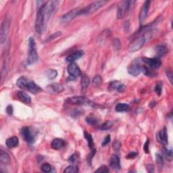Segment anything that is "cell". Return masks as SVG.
<instances>
[{"label":"cell","instance_id":"cell-1","mask_svg":"<svg viewBox=\"0 0 173 173\" xmlns=\"http://www.w3.org/2000/svg\"><path fill=\"white\" fill-rule=\"evenodd\" d=\"M16 85L20 89L28 90L32 93H38L42 91V88L35 83L34 81L25 77H21L16 81Z\"/></svg>","mask_w":173,"mask_h":173},{"label":"cell","instance_id":"cell-2","mask_svg":"<svg viewBox=\"0 0 173 173\" xmlns=\"http://www.w3.org/2000/svg\"><path fill=\"white\" fill-rule=\"evenodd\" d=\"M48 20L45 16L43 5H42L37 11L36 20H35V28L38 34L42 35L45 31L46 23Z\"/></svg>","mask_w":173,"mask_h":173},{"label":"cell","instance_id":"cell-3","mask_svg":"<svg viewBox=\"0 0 173 173\" xmlns=\"http://www.w3.org/2000/svg\"><path fill=\"white\" fill-rule=\"evenodd\" d=\"M38 54L36 49V43L33 37H30L28 39V56L27 63L28 65L35 64L38 60Z\"/></svg>","mask_w":173,"mask_h":173},{"label":"cell","instance_id":"cell-4","mask_svg":"<svg viewBox=\"0 0 173 173\" xmlns=\"http://www.w3.org/2000/svg\"><path fill=\"white\" fill-rule=\"evenodd\" d=\"M107 3V1H104V0L103 1H96L93 2L92 4L87 5V7L84 8L83 9H81L80 15H88V14L95 12L96 10H98L99 8L103 7Z\"/></svg>","mask_w":173,"mask_h":173},{"label":"cell","instance_id":"cell-5","mask_svg":"<svg viewBox=\"0 0 173 173\" xmlns=\"http://www.w3.org/2000/svg\"><path fill=\"white\" fill-rule=\"evenodd\" d=\"M20 133L26 142L28 143H33L35 137L37 136V131L33 129L32 127H25L21 128Z\"/></svg>","mask_w":173,"mask_h":173},{"label":"cell","instance_id":"cell-6","mask_svg":"<svg viewBox=\"0 0 173 173\" xmlns=\"http://www.w3.org/2000/svg\"><path fill=\"white\" fill-rule=\"evenodd\" d=\"M10 26V20L8 18H5L4 21L2 22L0 29V42L2 44H4L6 42L8 35L9 33Z\"/></svg>","mask_w":173,"mask_h":173},{"label":"cell","instance_id":"cell-7","mask_svg":"<svg viewBox=\"0 0 173 173\" xmlns=\"http://www.w3.org/2000/svg\"><path fill=\"white\" fill-rule=\"evenodd\" d=\"M145 42V38L143 36H140L135 39L128 46V51L135 52L139 51L143 48Z\"/></svg>","mask_w":173,"mask_h":173},{"label":"cell","instance_id":"cell-8","mask_svg":"<svg viewBox=\"0 0 173 173\" xmlns=\"http://www.w3.org/2000/svg\"><path fill=\"white\" fill-rule=\"evenodd\" d=\"M141 61L139 59H136L131 62L128 68V74L133 76V77H137L138 76L140 72H141Z\"/></svg>","mask_w":173,"mask_h":173},{"label":"cell","instance_id":"cell-9","mask_svg":"<svg viewBox=\"0 0 173 173\" xmlns=\"http://www.w3.org/2000/svg\"><path fill=\"white\" fill-rule=\"evenodd\" d=\"M81 9L79 8H75L73 9L71 11L68 12V13H66L64 14V16H62L61 18V21L63 23H67L69 22L72 20L74 18H75L76 17H77L78 16H80Z\"/></svg>","mask_w":173,"mask_h":173},{"label":"cell","instance_id":"cell-10","mask_svg":"<svg viewBox=\"0 0 173 173\" xmlns=\"http://www.w3.org/2000/svg\"><path fill=\"white\" fill-rule=\"evenodd\" d=\"M131 3V1H123L121 3L117 11V18L118 19H122L125 17L129 9Z\"/></svg>","mask_w":173,"mask_h":173},{"label":"cell","instance_id":"cell-11","mask_svg":"<svg viewBox=\"0 0 173 173\" xmlns=\"http://www.w3.org/2000/svg\"><path fill=\"white\" fill-rule=\"evenodd\" d=\"M67 71L70 75V77L71 78H76L79 76H81V72L79 67L75 63H70L67 67Z\"/></svg>","mask_w":173,"mask_h":173},{"label":"cell","instance_id":"cell-12","mask_svg":"<svg viewBox=\"0 0 173 173\" xmlns=\"http://www.w3.org/2000/svg\"><path fill=\"white\" fill-rule=\"evenodd\" d=\"M143 62L145 63L146 64L151 67L152 68H160L161 64H162V62L158 58H143L141 59Z\"/></svg>","mask_w":173,"mask_h":173},{"label":"cell","instance_id":"cell-13","mask_svg":"<svg viewBox=\"0 0 173 173\" xmlns=\"http://www.w3.org/2000/svg\"><path fill=\"white\" fill-rule=\"evenodd\" d=\"M66 101L68 104L72 105H83L87 104L89 102V99L83 96H76L72 97L67 99Z\"/></svg>","mask_w":173,"mask_h":173},{"label":"cell","instance_id":"cell-14","mask_svg":"<svg viewBox=\"0 0 173 173\" xmlns=\"http://www.w3.org/2000/svg\"><path fill=\"white\" fill-rule=\"evenodd\" d=\"M150 4H151L150 1H146L143 5L142 9L141 10V12L139 14V22L141 24L143 23V22L145 21V20L147 18L149 8H150Z\"/></svg>","mask_w":173,"mask_h":173},{"label":"cell","instance_id":"cell-15","mask_svg":"<svg viewBox=\"0 0 173 173\" xmlns=\"http://www.w3.org/2000/svg\"><path fill=\"white\" fill-rule=\"evenodd\" d=\"M110 166V168H112L113 170H115V171H118V170L121 169V160H120V158L117 155H112V157H111Z\"/></svg>","mask_w":173,"mask_h":173},{"label":"cell","instance_id":"cell-16","mask_svg":"<svg viewBox=\"0 0 173 173\" xmlns=\"http://www.w3.org/2000/svg\"><path fill=\"white\" fill-rule=\"evenodd\" d=\"M110 87L112 89L116 90L117 91H118L120 93H123L126 89V86L124 84H122L121 83V82L116 81L111 82L110 83Z\"/></svg>","mask_w":173,"mask_h":173},{"label":"cell","instance_id":"cell-17","mask_svg":"<svg viewBox=\"0 0 173 173\" xmlns=\"http://www.w3.org/2000/svg\"><path fill=\"white\" fill-rule=\"evenodd\" d=\"M49 91L52 93H60L64 90L63 86L59 83H52L48 86Z\"/></svg>","mask_w":173,"mask_h":173},{"label":"cell","instance_id":"cell-18","mask_svg":"<svg viewBox=\"0 0 173 173\" xmlns=\"http://www.w3.org/2000/svg\"><path fill=\"white\" fill-rule=\"evenodd\" d=\"M83 55H84V52L83 50H78L69 55L66 58V60L68 62L72 63L74 62L75 60H77L78 59H79V58H81Z\"/></svg>","mask_w":173,"mask_h":173},{"label":"cell","instance_id":"cell-19","mask_svg":"<svg viewBox=\"0 0 173 173\" xmlns=\"http://www.w3.org/2000/svg\"><path fill=\"white\" fill-rule=\"evenodd\" d=\"M158 139L163 145H166L168 143V134H167L166 127H165L158 133Z\"/></svg>","mask_w":173,"mask_h":173},{"label":"cell","instance_id":"cell-20","mask_svg":"<svg viewBox=\"0 0 173 173\" xmlns=\"http://www.w3.org/2000/svg\"><path fill=\"white\" fill-rule=\"evenodd\" d=\"M64 145H65V141H64V139L61 138H55L52 141L51 147L52 149L58 150V149L62 148Z\"/></svg>","mask_w":173,"mask_h":173},{"label":"cell","instance_id":"cell-21","mask_svg":"<svg viewBox=\"0 0 173 173\" xmlns=\"http://www.w3.org/2000/svg\"><path fill=\"white\" fill-rule=\"evenodd\" d=\"M0 162L3 165H8L10 163V156L4 151H0Z\"/></svg>","mask_w":173,"mask_h":173},{"label":"cell","instance_id":"cell-22","mask_svg":"<svg viewBox=\"0 0 173 173\" xmlns=\"http://www.w3.org/2000/svg\"><path fill=\"white\" fill-rule=\"evenodd\" d=\"M5 143H6V145L8 148L11 149V148H16L17 147L18 145L19 139L16 136L12 137L6 140V142H5Z\"/></svg>","mask_w":173,"mask_h":173},{"label":"cell","instance_id":"cell-23","mask_svg":"<svg viewBox=\"0 0 173 173\" xmlns=\"http://www.w3.org/2000/svg\"><path fill=\"white\" fill-rule=\"evenodd\" d=\"M18 98L20 101L25 104H30L31 102V98L27 93L24 91H18L17 93Z\"/></svg>","mask_w":173,"mask_h":173},{"label":"cell","instance_id":"cell-24","mask_svg":"<svg viewBox=\"0 0 173 173\" xmlns=\"http://www.w3.org/2000/svg\"><path fill=\"white\" fill-rule=\"evenodd\" d=\"M167 52H168V49H167L165 46L163 45H159L156 47V54L158 58L160 57H163L166 55Z\"/></svg>","mask_w":173,"mask_h":173},{"label":"cell","instance_id":"cell-25","mask_svg":"<svg viewBox=\"0 0 173 173\" xmlns=\"http://www.w3.org/2000/svg\"><path fill=\"white\" fill-rule=\"evenodd\" d=\"M130 106L127 104H118L116 105L115 110L116 112H127L130 110Z\"/></svg>","mask_w":173,"mask_h":173},{"label":"cell","instance_id":"cell-26","mask_svg":"<svg viewBox=\"0 0 173 173\" xmlns=\"http://www.w3.org/2000/svg\"><path fill=\"white\" fill-rule=\"evenodd\" d=\"M90 83V79L89 77H88L87 75H83L81 77V87L83 89H85L89 87Z\"/></svg>","mask_w":173,"mask_h":173},{"label":"cell","instance_id":"cell-27","mask_svg":"<svg viewBox=\"0 0 173 173\" xmlns=\"http://www.w3.org/2000/svg\"><path fill=\"white\" fill-rule=\"evenodd\" d=\"M84 136H85V138L87 141L88 145H89V148L91 149H93V147H94V143H93V137L91 136V135L89 134L87 131H85L84 132Z\"/></svg>","mask_w":173,"mask_h":173},{"label":"cell","instance_id":"cell-28","mask_svg":"<svg viewBox=\"0 0 173 173\" xmlns=\"http://www.w3.org/2000/svg\"><path fill=\"white\" fill-rule=\"evenodd\" d=\"M46 76L47 78L49 79V80H53V79L56 78V77L58 76L57 70L53 69L48 70V71L46 72Z\"/></svg>","mask_w":173,"mask_h":173},{"label":"cell","instance_id":"cell-29","mask_svg":"<svg viewBox=\"0 0 173 173\" xmlns=\"http://www.w3.org/2000/svg\"><path fill=\"white\" fill-rule=\"evenodd\" d=\"M86 122L88 123V124L92 126H95L99 123V121L98 119L95 118V117L93 116H88L87 118H86Z\"/></svg>","mask_w":173,"mask_h":173},{"label":"cell","instance_id":"cell-30","mask_svg":"<svg viewBox=\"0 0 173 173\" xmlns=\"http://www.w3.org/2000/svg\"><path fill=\"white\" fill-rule=\"evenodd\" d=\"M78 172V168L77 166L71 165L68 166L67 168L64 170V173H77Z\"/></svg>","mask_w":173,"mask_h":173},{"label":"cell","instance_id":"cell-31","mask_svg":"<svg viewBox=\"0 0 173 173\" xmlns=\"http://www.w3.org/2000/svg\"><path fill=\"white\" fill-rule=\"evenodd\" d=\"M112 126H113V123L112 121H106V122H105L104 123H103L101 125V127H100V129L101 131H107L108 129H110V128H111L112 127Z\"/></svg>","mask_w":173,"mask_h":173},{"label":"cell","instance_id":"cell-32","mask_svg":"<svg viewBox=\"0 0 173 173\" xmlns=\"http://www.w3.org/2000/svg\"><path fill=\"white\" fill-rule=\"evenodd\" d=\"M92 83L95 87H99L101 85L102 83V78L100 75H96L95 77L93 78Z\"/></svg>","mask_w":173,"mask_h":173},{"label":"cell","instance_id":"cell-33","mask_svg":"<svg viewBox=\"0 0 173 173\" xmlns=\"http://www.w3.org/2000/svg\"><path fill=\"white\" fill-rule=\"evenodd\" d=\"M163 152H164V156L166 158V160H172V152L171 150H168V149H166L165 148H164L163 149Z\"/></svg>","mask_w":173,"mask_h":173},{"label":"cell","instance_id":"cell-34","mask_svg":"<svg viewBox=\"0 0 173 173\" xmlns=\"http://www.w3.org/2000/svg\"><path fill=\"white\" fill-rule=\"evenodd\" d=\"M41 169H42V171L43 172H49L52 171V167L48 163H44L42 165V167H41Z\"/></svg>","mask_w":173,"mask_h":173},{"label":"cell","instance_id":"cell-35","mask_svg":"<svg viewBox=\"0 0 173 173\" xmlns=\"http://www.w3.org/2000/svg\"><path fill=\"white\" fill-rule=\"evenodd\" d=\"M155 92H156L158 95H161L162 94V85L161 83H158L156 87H155Z\"/></svg>","mask_w":173,"mask_h":173},{"label":"cell","instance_id":"cell-36","mask_svg":"<svg viewBox=\"0 0 173 173\" xmlns=\"http://www.w3.org/2000/svg\"><path fill=\"white\" fill-rule=\"evenodd\" d=\"M109 168H108L106 166H101L99 167L98 169H97L95 172H100V173H107L109 172Z\"/></svg>","mask_w":173,"mask_h":173},{"label":"cell","instance_id":"cell-37","mask_svg":"<svg viewBox=\"0 0 173 173\" xmlns=\"http://www.w3.org/2000/svg\"><path fill=\"white\" fill-rule=\"evenodd\" d=\"M156 162L160 168H162L163 166V157L159 154H156Z\"/></svg>","mask_w":173,"mask_h":173},{"label":"cell","instance_id":"cell-38","mask_svg":"<svg viewBox=\"0 0 173 173\" xmlns=\"http://www.w3.org/2000/svg\"><path fill=\"white\" fill-rule=\"evenodd\" d=\"M113 149L114 151H118L121 148V143L119 141H116L113 143Z\"/></svg>","mask_w":173,"mask_h":173},{"label":"cell","instance_id":"cell-39","mask_svg":"<svg viewBox=\"0 0 173 173\" xmlns=\"http://www.w3.org/2000/svg\"><path fill=\"white\" fill-rule=\"evenodd\" d=\"M121 42H120V40L118 39H115L114 40L113 42V47L115 49H120L121 48Z\"/></svg>","mask_w":173,"mask_h":173},{"label":"cell","instance_id":"cell-40","mask_svg":"<svg viewBox=\"0 0 173 173\" xmlns=\"http://www.w3.org/2000/svg\"><path fill=\"white\" fill-rule=\"evenodd\" d=\"M62 35V33H61V32H56V33H55L54 34H53L52 35H51L50 37H48V39H47V41L46 42H51L52 40H53V39H55V38H57L58 37H59V36H60V35Z\"/></svg>","mask_w":173,"mask_h":173},{"label":"cell","instance_id":"cell-41","mask_svg":"<svg viewBox=\"0 0 173 173\" xmlns=\"http://www.w3.org/2000/svg\"><path fill=\"white\" fill-rule=\"evenodd\" d=\"M110 140H111V137L110 135H108L106 137H105V139H104L103 142L101 143V145L102 146H105L106 145H108V143L110 142Z\"/></svg>","mask_w":173,"mask_h":173},{"label":"cell","instance_id":"cell-42","mask_svg":"<svg viewBox=\"0 0 173 173\" xmlns=\"http://www.w3.org/2000/svg\"><path fill=\"white\" fill-rule=\"evenodd\" d=\"M137 155H138V153L137 151H131L127 155V159H133V158H136Z\"/></svg>","mask_w":173,"mask_h":173},{"label":"cell","instance_id":"cell-43","mask_svg":"<svg viewBox=\"0 0 173 173\" xmlns=\"http://www.w3.org/2000/svg\"><path fill=\"white\" fill-rule=\"evenodd\" d=\"M95 152H96V149H92V151H91V154L89 155V156H88V158H87V159H88V162H89V165L91 164V160H92L93 156H94V155H95Z\"/></svg>","mask_w":173,"mask_h":173},{"label":"cell","instance_id":"cell-44","mask_svg":"<svg viewBox=\"0 0 173 173\" xmlns=\"http://www.w3.org/2000/svg\"><path fill=\"white\" fill-rule=\"evenodd\" d=\"M6 112L8 114V115H12L13 114V107L12 105H9L6 108Z\"/></svg>","mask_w":173,"mask_h":173},{"label":"cell","instance_id":"cell-45","mask_svg":"<svg viewBox=\"0 0 173 173\" xmlns=\"http://www.w3.org/2000/svg\"><path fill=\"white\" fill-rule=\"evenodd\" d=\"M166 75H167V77L168 78L170 82H171V83L172 84V72L171 70H167Z\"/></svg>","mask_w":173,"mask_h":173},{"label":"cell","instance_id":"cell-46","mask_svg":"<svg viewBox=\"0 0 173 173\" xmlns=\"http://www.w3.org/2000/svg\"><path fill=\"white\" fill-rule=\"evenodd\" d=\"M147 170L149 172H154V166L151 164H149L147 165Z\"/></svg>","mask_w":173,"mask_h":173},{"label":"cell","instance_id":"cell-47","mask_svg":"<svg viewBox=\"0 0 173 173\" xmlns=\"http://www.w3.org/2000/svg\"><path fill=\"white\" fill-rule=\"evenodd\" d=\"M149 140H148L147 141L145 142V145H144V151L145 153H149Z\"/></svg>","mask_w":173,"mask_h":173}]
</instances>
